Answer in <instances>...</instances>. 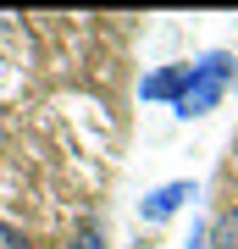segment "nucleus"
<instances>
[{"instance_id":"f257e3e1","label":"nucleus","mask_w":238,"mask_h":249,"mask_svg":"<svg viewBox=\"0 0 238 249\" xmlns=\"http://www.w3.org/2000/svg\"><path fill=\"white\" fill-rule=\"evenodd\" d=\"M233 78H238V61H233L227 50H211V55H200V61H194V67L183 72V94L172 100V111L183 116V122H194V116L216 111Z\"/></svg>"},{"instance_id":"f03ea898","label":"nucleus","mask_w":238,"mask_h":249,"mask_svg":"<svg viewBox=\"0 0 238 249\" xmlns=\"http://www.w3.org/2000/svg\"><path fill=\"white\" fill-rule=\"evenodd\" d=\"M188 199H194V183H183V178L161 183V188H150V194L139 199V216H144V222H166V216H177Z\"/></svg>"},{"instance_id":"7ed1b4c3","label":"nucleus","mask_w":238,"mask_h":249,"mask_svg":"<svg viewBox=\"0 0 238 249\" xmlns=\"http://www.w3.org/2000/svg\"><path fill=\"white\" fill-rule=\"evenodd\" d=\"M183 72H188V67H161V72H150V78L139 83V94H144V100H166V106H172V100L183 94Z\"/></svg>"},{"instance_id":"20e7f679","label":"nucleus","mask_w":238,"mask_h":249,"mask_svg":"<svg viewBox=\"0 0 238 249\" xmlns=\"http://www.w3.org/2000/svg\"><path fill=\"white\" fill-rule=\"evenodd\" d=\"M205 238H211V249H238V205L216 216V227L205 232Z\"/></svg>"},{"instance_id":"39448f33","label":"nucleus","mask_w":238,"mask_h":249,"mask_svg":"<svg viewBox=\"0 0 238 249\" xmlns=\"http://www.w3.org/2000/svg\"><path fill=\"white\" fill-rule=\"evenodd\" d=\"M0 249H34V244H28L17 227H6V222H0Z\"/></svg>"},{"instance_id":"423d86ee","label":"nucleus","mask_w":238,"mask_h":249,"mask_svg":"<svg viewBox=\"0 0 238 249\" xmlns=\"http://www.w3.org/2000/svg\"><path fill=\"white\" fill-rule=\"evenodd\" d=\"M67 249H106V238H100V232H78Z\"/></svg>"},{"instance_id":"0eeeda50","label":"nucleus","mask_w":238,"mask_h":249,"mask_svg":"<svg viewBox=\"0 0 238 249\" xmlns=\"http://www.w3.org/2000/svg\"><path fill=\"white\" fill-rule=\"evenodd\" d=\"M188 249H211V238H205V227H194V232H188Z\"/></svg>"}]
</instances>
